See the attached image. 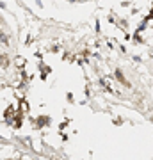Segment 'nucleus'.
<instances>
[{
    "instance_id": "nucleus-1",
    "label": "nucleus",
    "mask_w": 153,
    "mask_h": 160,
    "mask_svg": "<svg viewBox=\"0 0 153 160\" xmlns=\"http://www.w3.org/2000/svg\"><path fill=\"white\" fill-rule=\"evenodd\" d=\"M116 77H118V78L121 80V82H125V84H126V80L123 78V73H121V71H116Z\"/></svg>"
},
{
    "instance_id": "nucleus-2",
    "label": "nucleus",
    "mask_w": 153,
    "mask_h": 160,
    "mask_svg": "<svg viewBox=\"0 0 153 160\" xmlns=\"http://www.w3.org/2000/svg\"><path fill=\"white\" fill-rule=\"evenodd\" d=\"M0 41H2V43H7V38L2 34V32H0Z\"/></svg>"
},
{
    "instance_id": "nucleus-3",
    "label": "nucleus",
    "mask_w": 153,
    "mask_h": 160,
    "mask_svg": "<svg viewBox=\"0 0 153 160\" xmlns=\"http://www.w3.org/2000/svg\"><path fill=\"white\" fill-rule=\"evenodd\" d=\"M2 61H4V59H2V57H0V64H2Z\"/></svg>"
}]
</instances>
